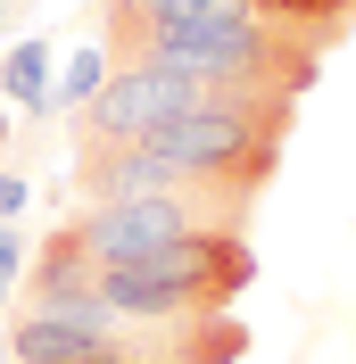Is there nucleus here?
<instances>
[{"label":"nucleus","instance_id":"obj_1","mask_svg":"<svg viewBox=\"0 0 356 364\" xmlns=\"http://www.w3.org/2000/svg\"><path fill=\"white\" fill-rule=\"evenodd\" d=\"M248 282H257L248 232H191L150 257L100 265V306H116L125 323H199V315H224Z\"/></svg>","mask_w":356,"mask_h":364},{"label":"nucleus","instance_id":"obj_2","mask_svg":"<svg viewBox=\"0 0 356 364\" xmlns=\"http://www.w3.org/2000/svg\"><path fill=\"white\" fill-rule=\"evenodd\" d=\"M257 207H232L216 191H141V199H100L83 215H67L83 232V249L100 265H125V257H150L166 240H191V232H248Z\"/></svg>","mask_w":356,"mask_h":364},{"label":"nucleus","instance_id":"obj_3","mask_svg":"<svg viewBox=\"0 0 356 364\" xmlns=\"http://www.w3.org/2000/svg\"><path fill=\"white\" fill-rule=\"evenodd\" d=\"M207 91H216V83H191V75H174V67H116L108 83H100V100H83V116H75V149L150 141L157 124L191 116Z\"/></svg>","mask_w":356,"mask_h":364},{"label":"nucleus","instance_id":"obj_4","mask_svg":"<svg viewBox=\"0 0 356 364\" xmlns=\"http://www.w3.org/2000/svg\"><path fill=\"white\" fill-rule=\"evenodd\" d=\"M125 340V315L116 306H58V315H42V306H25L17 323H9V356L17 364H91L108 356V348Z\"/></svg>","mask_w":356,"mask_h":364},{"label":"nucleus","instance_id":"obj_5","mask_svg":"<svg viewBox=\"0 0 356 364\" xmlns=\"http://www.w3.org/2000/svg\"><path fill=\"white\" fill-rule=\"evenodd\" d=\"M91 298H100V257L83 249L75 224H58L42 240V257H33V273H25V306L58 315V306H91Z\"/></svg>","mask_w":356,"mask_h":364},{"label":"nucleus","instance_id":"obj_6","mask_svg":"<svg viewBox=\"0 0 356 364\" xmlns=\"http://www.w3.org/2000/svg\"><path fill=\"white\" fill-rule=\"evenodd\" d=\"M50 50L42 42H25V50H9V58H0V100H17V108H42L50 100Z\"/></svg>","mask_w":356,"mask_h":364},{"label":"nucleus","instance_id":"obj_7","mask_svg":"<svg viewBox=\"0 0 356 364\" xmlns=\"http://www.w3.org/2000/svg\"><path fill=\"white\" fill-rule=\"evenodd\" d=\"M108 75H116V58H108L100 42H83V50H75V67H67V83H58V100H67V108H83V100H100V83H108Z\"/></svg>","mask_w":356,"mask_h":364},{"label":"nucleus","instance_id":"obj_8","mask_svg":"<svg viewBox=\"0 0 356 364\" xmlns=\"http://www.w3.org/2000/svg\"><path fill=\"white\" fill-rule=\"evenodd\" d=\"M17 265H25V249L9 240V232H0V298H9V282H17Z\"/></svg>","mask_w":356,"mask_h":364},{"label":"nucleus","instance_id":"obj_9","mask_svg":"<svg viewBox=\"0 0 356 364\" xmlns=\"http://www.w3.org/2000/svg\"><path fill=\"white\" fill-rule=\"evenodd\" d=\"M9 215H25V182L17 174H0V224H9Z\"/></svg>","mask_w":356,"mask_h":364},{"label":"nucleus","instance_id":"obj_10","mask_svg":"<svg viewBox=\"0 0 356 364\" xmlns=\"http://www.w3.org/2000/svg\"><path fill=\"white\" fill-rule=\"evenodd\" d=\"M0 17H9V0H0Z\"/></svg>","mask_w":356,"mask_h":364},{"label":"nucleus","instance_id":"obj_11","mask_svg":"<svg viewBox=\"0 0 356 364\" xmlns=\"http://www.w3.org/2000/svg\"><path fill=\"white\" fill-rule=\"evenodd\" d=\"M0 141H9V124H0Z\"/></svg>","mask_w":356,"mask_h":364}]
</instances>
